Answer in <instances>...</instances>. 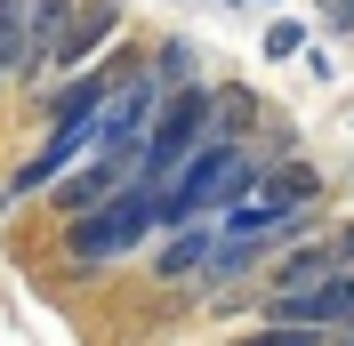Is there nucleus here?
Listing matches in <instances>:
<instances>
[{
    "label": "nucleus",
    "mask_w": 354,
    "mask_h": 346,
    "mask_svg": "<svg viewBox=\"0 0 354 346\" xmlns=\"http://www.w3.org/2000/svg\"><path fill=\"white\" fill-rule=\"evenodd\" d=\"M250 194H258V153H250L242 137H209V145L185 161V177L161 185V234L185 226V217H225Z\"/></svg>",
    "instance_id": "nucleus-1"
},
{
    "label": "nucleus",
    "mask_w": 354,
    "mask_h": 346,
    "mask_svg": "<svg viewBox=\"0 0 354 346\" xmlns=\"http://www.w3.org/2000/svg\"><path fill=\"white\" fill-rule=\"evenodd\" d=\"M145 234H161V185L129 177L97 210L65 217V258L73 266H113V258H129V250H145Z\"/></svg>",
    "instance_id": "nucleus-2"
},
{
    "label": "nucleus",
    "mask_w": 354,
    "mask_h": 346,
    "mask_svg": "<svg viewBox=\"0 0 354 346\" xmlns=\"http://www.w3.org/2000/svg\"><path fill=\"white\" fill-rule=\"evenodd\" d=\"M161 105H169V81H161L153 65H121V81H113L105 113H97V153H113V161H145V137H153Z\"/></svg>",
    "instance_id": "nucleus-3"
},
{
    "label": "nucleus",
    "mask_w": 354,
    "mask_h": 346,
    "mask_svg": "<svg viewBox=\"0 0 354 346\" xmlns=\"http://www.w3.org/2000/svg\"><path fill=\"white\" fill-rule=\"evenodd\" d=\"M209 105H218V89H194V81L169 89V105H161L153 137H145V161H137L145 185H177V177H185V161L209 145Z\"/></svg>",
    "instance_id": "nucleus-4"
},
{
    "label": "nucleus",
    "mask_w": 354,
    "mask_h": 346,
    "mask_svg": "<svg viewBox=\"0 0 354 346\" xmlns=\"http://www.w3.org/2000/svg\"><path fill=\"white\" fill-rule=\"evenodd\" d=\"M266 322H306V330H346L354 322V266H338L314 290H266Z\"/></svg>",
    "instance_id": "nucleus-5"
},
{
    "label": "nucleus",
    "mask_w": 354,
    "mask_h": 346,
    "mask_svg": "<svg viewBox=\"0 0 354 346\" xmlns=\"http://www.w3.org/2000/svg\"><path fill=\"white\" fill-rule=\"evenodd\" d=\"M88 145H97V113H88V121H48V145H41V161H24V170L8 177V201H24V194H48V185H57V177H65V170L81 161Z\"/></svg>",
    "instance_id": "nucleus-6"
},
{
    "label": "nucleus",
    "mask_w": 354,
    "mask_h": 346,
    "mask_svg": "<svg viewBox=\"0 0 354 346\" xmlns=\"http://www.w3.org/2000/svg\"><path fill=\"white\" fill-rule=\"evenodd\" d=\"M218 242H225L218 217H185V226H169V234H161L153 274H161V282H201V274H209V258H218Z\"/></svg>",
    "instance_id": "nucleus-7"
},
{
    "label": "nucleus",
    "mask_w": 354,
    "mask_h": 346,
    "mask_svg": "<svg viewBox=\"0 0 354 346\" xmlns=\"http://www.w3.org/2000/svg\"><path fill=\"white\" fill-rule=\"evenodd\" d=\"M129 177H137L129 161H113V153H97L88 170H65L57 185H48V210H57V217H81V210H97L105 194H121Z\"/></svg>",
    "instance_id": "nucleus-8"
},
{
    "label": "nucleus",
    "mask_w": 354,
    "mask_h": 346,
    "mask_svg": "<svg viewBox=\"0 0 354 346\" xmlns=\"http://www.w3.org/2000/svg\"><path fill=\"white\" fill-rule=\"evenodd\" d=\"M338 242H314V234H298L282 250V258H274V274H266V290H314V282H330L338 274Z\"/></svg>",
    "instance_id": "nucleus-9"
},
{
    "label": "nucleus",
    "mask_w": 354,
    "mask_h": 346,
    "mask_svg": "<svg viewBox=\"0 0 354 346\" xmlns=\"http://www.w3.org/2000/svg\"><path fill=\"white\" fill-rule=\"evenodd\" d=\"M113 81H121V65H97V73H81V81H57L41 97V121H88V113H105Z\"/></svg>",
    "instance_id": "nucleus-10"
},
{
    "label": "nucleus",
    "mask_w": 354,
    "mask_h": 346,
    "mask_svg": "<svg viewBox=\"0 0 354 346\" xmlns=\"http://www.w3.org/2000/svg\"><path fill=\"white\" fill-rule=\"evenodd\" d=\"M24 8H32V73H48L73 33V0H24Z\"/></svg>",
    "instance_id": "nucleus-11"
},
{
    "label": "nucleus",
    "mask_w": 354,
    "mask_h": 346,
    "mask_svg": "<svg viewBox=\"0 0 354 346\" xmlns=\"http://www.w3.org/2000/svg\"><path fill=\"white\" fill-rule=\"evenodd\" d=\"M258 194L282 201V210H314L322 185H314V170H298V161H274V170H258Z\"/></svg>",
    "instance_id": "nucleus-12"
},
{
    "label": "nucleus",
    "mask_w": 354,
    "mask_h": 346,
    "mask_svg": "<svg viewBox=\"0 0 354 346\" xmlns=\"http://www.w3.org/2000/svg\"><path fill=\"white\" fill-rule=\"evenodd\" d=\"M0 65L32 73V8L24 0H0Z\"/></svg>",
    "instance_id": "nucleus-13"
},
{
    "label": "nucleus",
    "mask_w": 354,
    "mask_h": 346,
    "mask_svg": "<svg viewBox=\"0 0 354 346\" xmlns=\"http://www.w3.org/2000/svg\"><path fill=\"white\" fill-rule=\"evenodd\" d=\"M113 24H121V8H113V0H97V8H88V17H73V33H65V48H57V65H81L88 48H105V33Z\"/></svg>",
    "instance_id": "nucleus-14"
},
{
    "label": "nucleus",
    "mask_w": 354,
    "mask_h": 346,
    "mask_svg": "<svg viewBox=\"0 0 354 346\" xmlns=\"http://www.w3.org/2000/svg\"><path fill=\"white\" fill-rule=\"evenodd\" d=\"M250 89H218V105H209V137H242L250 129Z\"/></svg>",
    "instance_id": "nucleus-15"
},
{
    "label": "nucleus",
    "mask_w": 354,
    "mask_h": 346,
    "mask_svg": "<svg viewBox=\"0 0 354 346\" xmlns=\"http://www.w3.org/2000/svg\"><path fill=\"white\" fill-rule=\"evenodd\" d=\"M330 330H306V322H258L250 338H234V346H322Z\"/></svg>",
    "instance_id": "nucleus-16"
},
{
    "label": "nucleus",
    "mask_w": 354,
    "mask_h": 346,
    "mask_svg": "<svg viewBox=\"0 0 354 346\" xmlns=\"http://www.w3.org/2000/svg\"><path fill=\"white\" fill-rule=\"evenodd\" d=\"M258 48L274 57V65H282V57H298V48H306V24H298V17H274V24L258 33Z\"/></svg>",
    "instance_id": "nucleus-17"
},
{
    "label": "nucleus",
    "mask_w": 354,
    "mask_h": 346,
    "mask_svg": "<svg viewBox=\"0 0 354 346\" xmlns=\"http://www.w3.org/2000/svg\"><path fill=\"white\" fill-rule=\"evenodd\" d=\"M153 73H161L169 89H185V81H194V48H185V41H169V48L153 57Z\"/></svg>",
    "instance_id": "nucleus-18"
},
{
    "label": "nucleus",
    "mask_w": 354,
    "mask_h": 346,
    "mask_svg": "<svg viewBox=\"0 0 354 346\" xmlns=\"http://www.w3.org/2000/svg\"><path fill=\"white\" fill-rule=\"evenodd\" d=\"M322 8H330V24H346V33H354V0H322Z\"/></svg>",
    "instance_id": "nucleus-19"
},
{
    "label": "nucleus",
    "mask_w": 354,
    "mask_h": 346,
    "mask_svg": "<svg viewBox=\"0 0 354 346\" xmlns=\"http://www.w3.org/2000/svg\"><path fill=\"white\" fill-rule=\"evenodd\" d=\"M338 258H346V266H354V226H346V234H338Z\"/></svg>",
    "instance_id": "nucleus-20"
},
{
    "label": "nucleus",
    "mask_w": 354,
    "mask_h": 346,
    "mask_svg": "<svg viewBox=\"0 0 354 346\" xmlns=\"http://www.w3.org/2000/svg\"><path fill=\"white\" fill-rule=\"evenodd\" d=\"M338 346H354V322H346V330H338Z\"/></svg>",
    "instance_id": "nucleus-21"
},
{
    "label": "nucleus",
    "mask_w": 354,
    "mask_h": 346,
    "mask_svg": "<svg viewBox=\"0 0 354 346\" xmlns=\"http://www.w3.org/2000/svg\"><path fill=\"white\" fill-rule=\"evenodd\" d=\"M0 81H8V65H0Z\"/></svg>",
    "instance_id": "nucleus-22"
}]
</instances>
